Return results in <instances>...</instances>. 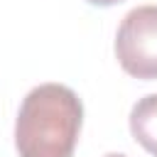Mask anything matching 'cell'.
<instances>
[{
    "label": "cell",
    "mask_w": 157,
    "mask_h": 157,
    "mask_svg": "<svg viewBox=\"0 0 157 157\" xmlns=\"http://www.w3.org/2000/svg\"><path fill=\"white\" fill-rule=\"evenodd\" d=\"M115 56L125 74L142 81L157 78V5H140L123 17Z\"/></svg>",
    "instance_id": "obj_2"
},
{
    "label": "cell",
    "mask_w": 157,
    "mask_h": 157,
    "mask_svg": "<svg viewBox=\"0 0 157 157\" xmlns=\"http://www.w3.org/2000/svg\"><path fill=\"white\" fill-rule=\"evenodd\" d=\"M105 157H125V155H118V152H113V155H105Z\"/></svg>",
    "instance_id": "obj_5"
},
{
    "label": "cell",
    "mask_w": 157,
    "mask_h": 157,
    "mask_svg": "<svg viewBox=\"0 0 157 157\" xmlns=\"http://www.w3.org/2000/svg\"><path fill=\"white\" fill-rule=\"evenodd\" d=\"M81 98L61 83L32 88L15 120V147L20 157H74L81 132Z\"/></svg>",
    "instance_id": "obj_1"
},
{
    "label": "cell",
    "mask_w": 157,
    "mask_h": 157,
    "mask_svg": "<svg viewBox=\"0 0 157 157\" xmlns=\"http://www.w3.org/2000/svg\"><path fill=\"white\" fill-rule=\"evenodd\" d=\"M130 132L145 152L157 157V93L140 98L130 110Z\"/></svg>",
    "instance_id": "obj_3"
},
{
    "label": "cell",
    "mask_w": 157,
    "mask_h": 157,
    "mask_svg": "<svg viewBox=\"0 0 157 157\" xmlns=\"http://www.w3.org/2000/svg\"><path fill=\"white\" fill-rule=\"evenodd\" d=\"M86 2L98 5V7H110V5H118V2H123V0H86Z\"/></svg>",
    "instance_id": "obj_4"
}]
</instances>
